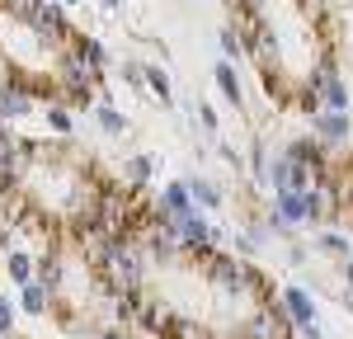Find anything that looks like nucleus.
<instances>
[{"mask_svg": "<svg viewBox=\"0 0 353 339\" xmlns=\"http://www.w3.org/2000/svg\"><path fill=\"white\" fill-rule=\"evenodd\" d=\"M321 99L330 104V113H344V109H349V90H344V81H330Z\"/></svg>", "mask_w": 353, "mask_h": 339, "instance_id": "6", "label": "nucleus"}, {"mask_svg": "<svg viewBox=\"0 0 353 339\" xmlns=\"http://www.w3.org/2000/svg\"><path fill=\"white\" fill-rule=\"evenodd\" d=\"M104 5H109V10H113V5H118V0H104Z\"/></svg>", "mask_w": 353, "mask_h": 339, "instance_id": "11", "label": "nucleus"}, {"mask_svg": "<svg viewBox=\"0 0 353 339\" xmlns=\"http://www.w3.org/2000/svg\"><path fill=\"white\" fill-rule=\"evenodd\" d=\"M221 52H226V56H241L245 52V33H241V28H221Z\"/></svg>", "mask_w": 353, "mask_h": 339, "instance_id": "7", "label": "nucleus"}, {"mask_svg": "<svg viewBox=\"0 0 353 339\" xmlns=\"http://www.w3.org/2000/svg\"><path fill=\"white\" fill-rule=\"evenodd\" d=\"M48 123L66 137V132H71V109H66V104H52V109H48Z\"/></svg>", "mask_w": 353, "mask_h": 339, "instance_id": "8", "label": "nucleus"}, {"mask_svg": "<svg viewBox=\"0 0 353 339\" xmlns=\"http://www.w3.org/2000/svg\"><path fill=\"white\" fill-rule=\"evenodd\" d=\"M99 123H104V132H123V118L113 109H99Z\"/></svg>", "mask_w": 353, "mask_h": 339, "instance_id": "10", "label": "nucleus"}, {"mask_svg": "<svg viewBox=\"0 0 353 339\" xmlns=\"http://www.w3.org/2000/svg\"><path fill=\"white\" fill-rule=\"evenodd\" d=\"M99 259L118 311L151 339H292V316L264 269L184 236L137 194Z\"/></svg>", "mask_w": 353, "mask_h": 339, "instance_id": "1", "label": "nucleus"}, {"mask_svg": "<svg viewBox=\"0 0 353 339\" xmlns=\"http://www.w3.org/2000/svg\"><path fill=\"white\" fill-rule=\"evenodd\" d=\"M217 85L226 99H236L241 104V81H236V71H231V61H217Z\"/></svg>", "mask_w": 353, "mask_h": 339, "instance_id": "5", "label": "nucleus"}, {"mask_svg": "<svg viewBox=\"0 0 353 339\" xmlns=\"http://www.w3.org/2000/svg\"><path fill=\"white\" fill-rule=\"evenodd\" d=\"M311 123H316V132H321V137L325 141H344L349 137V118H344V113H316V118H311Z\"/></svg>", "mask_w": 353, "mask_h": 339, "instance_id": "3", "label": "nucleus"}, {"mask_svg": "<svg viewBox=\"0 0 353 339\" xmlns=\"http://www.w3.org/2000/svg\"><path fill=\"white\" fill-rule=\"evenodd\" d=\"M0 194L10 222L48 245H104L132 203L90 151L66 141H10L0 151Z\"/></svg>", "mask_w": 353, "mask_h": 339, "instance_id": "2", "label": "nucleus"}, {"mask_svg": "<svg viewBox=\"0 0 353 339\" xmlns=\"http://www.w3.org/2000/svg\"><path fill=\"white\" fill-rule=\"evenodd\" d=\"M146 85H151L161 99H170V76H165V71H156V66H151V71H146Z\"/></svg>", "mask_w": 353, "mask_h": 339, "instance_id": "9", "label": "nucleus"}, {"mask_svg": "<svg viewBox=\"0 0 353 339\" xmlns=\"http://www.w3.org/2000/svg\"><path fill=\"white\" fill-rule=\"evenodd\" d=\"M71 43H76L71 52L81 56V61H90V71H104L109 52H104V43H99V38H71Z\"/></svg>", "mask_w": 353, "mask_h": 339, "instance_id": "4", "label": "nucleus"}]
</instances>
